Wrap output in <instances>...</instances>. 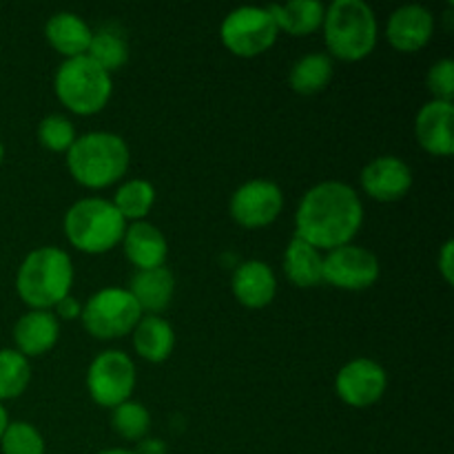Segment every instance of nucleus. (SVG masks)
Returning <instances> with one entry per match:
<instances>
[{
	"label": "nucleus",
	"mask_w": 454,
	"mask_h": 454,
	"mask_svg": "<svg viewBox=\"0 0 454 454\" xmlns=\"http://www.w3.org/2000/svg\"><path fill=\"white\" fill-rule=\"evenodd\" d=\"M56 96L71 114H100L114 93V78L89 56L69 58L53 75Z\"/></svg>",
	"instance_id": "obj_6"
},
{
	"label": "nucleus",
	"mask_w": 454,
	"mask_h": 454,
	"mask_svg": "<svg viewBox=\"0 0 454 454\" xmlns=\"http://www.w3.org/2000/svg\"><path fill=\"white\" fill-rule=\"evenodd\" d=\"M284 275L300 288H313L324 284V255L319 248L295 238L284 251Z\"/></svg>",
	"instance_id": "obj_22"
},
{
	"label": "nucleus",
	"mask_w": 454,
	"mask_h": 454,
	"mask_svg": "<svg viewBox=\"0 0 454 454\" xmlns=\"http://www.w3.org/2000/svg\"><path fill=\"white\" fill-rule=\"evenodd\" d=\"M7 426H9V415H7V411H4L3 403H0V437H3V433Z\"/></svg>",
	"instance_id": "obj_35"
},
{
	"label": "nucleus",
	"mask_w": 454,
	"mask_h": 454,
	"mask_svg": "<svg viewBox=\"0 0 454 454\" xmlns=\"http://www.w3.org/2000/svg\"><path fill=\"white\" fill-rule=\"evenodd\" d=\"M87 56L91 58L93 62H98L102 69L114 74V71L122 69L129 60L127 38H124L118 29L102 27V29L93 31V38H91V44H89Z\"/></svg>",
	"instance_id": "obj_26"
},
{
	"label": "nucleus",
	"mask_w": 454,
	"mask_h": 454,
	"mask_svg": "<svg viewBox=\"0 0 454 454\" xmlns=\"http://www.w3.org/2000/svg\"><path fill=\"white\" fill-rule=\"evenodd\" d=\"M65 235L69 244L89 255L109 253L122 242L127 222L111 200L82 198L65 213Z\"/></svg>",
	"instance_id": "obj_5"
},
{
	"label": "nucleus",
	"mask_w": 454,
	"mask_h": 454,
	"mask_svg": "<svg viewBox=\"0 0 454 454\" xmlns=\"http://www.w3.org/2000/svg\"><path fill=\"white\" fill-rule=\"evenodd\" d=\"M3 158H4V146L3 142H0V164H3Z\"/></svg>",
	"instance_id": "obj_37"
},
{
	"label": "nucleus",
	"mask_w": 454,
	"mask_h": 454,
	"mask_svg": "<svg viewBox=\"0 0 454 454\" xmlns=\"http://www.w3.org/2000/svg\"><path fill=\"white\" fill-rule=\"evenodd\" d=\"M131 151L124 137L109 131H91L75 137L67 151V168L84 189H106L129 171Z\"/></svg>",
	"instance_id": "obj_2"
},
{
	"label": "nucleus",
	"mask_w": 454,
	"mask_h": 454,
	"mask_svg": "<svg viewBox=\"0 0 454 454\" xmlns=\"http://www.w3.org/2000/svg\"><path fill=\"white\" fill-rule=\"evenodd\" d=\"M0 450L3 454H44L47 443L40 430L29 421H9L0 437Z\"/></svg>",
	"instance_id": "obj_29"
},
{
	"label": "nucleus",
	"mask_w": 454,
	"mask_h": 454,
	"mask_svg": "<svg viewBox=\"0 0 454 454\" xmlns=\"http://www.w3.org/2000/svg\"><path fill=\"white\" fill-rule=\"evenodd\" d=\"M114 207L118 208L124 222H142L151 213L155 204V186L145 177H133V180L122 182L114 195Z\"/></svg>",
	"instance_id": "obj_25"
},
{
	"label": "nucleus",
	"mask_w": 454,
	"mask_h": 454,
	"mask_svg": "<svg viewBox=\"0 0 454 454\" xmlns=\"http://www.w3.org/2000/svg\"><path fill=\"white\" fill-rule=\"evenodd\" d=\"M127 291L137 301L142 315H160L171 306L173 293H176V278L167 266L136 270Z\"/></svg>",
	"instance_id": "obj_19"
},
{
	"label": "nucleus",
	"mask_w": 454,
	"mask_h": 454,
	"mask_svg": "<svg viewBox=\"0 0 454 454\" xmlns=\"http://www.w3.org/2000/svg\"><path fill=\"white\" fill-rule=\"evenodd\" d=\"M136 454H167V443L158 437H145L137 442V448L133 450Z\"/></svg>",
	"instance_id": "obj_34"
},
{
	"label": "nucleus",
	"mask_w": 454,
	"mask_h": 454,
	"mask_svg": "<svg viewBox=\"0 0 454 454\" xmlns=\"http://www.w3.org/2000/svg\"><path fill=\"white\" fill-rule=\"evenodd\" d=\"M131 335L136 353L149 364L167 362L176 348V331L160 315H142Z\"/></svg>",
	"instance_id": "obj_21"
},
{
	"label": "nucleus",
	"mask_w": 454,
	"mask_h": 454,
	"mask_svg": "<svg viewBox=\"0 0 454 454\" xmlns=\"http://www.w3.org/2000/svg\"><path fill=\"white\" fill-rule=\"evenodd\" d=\"M98 454H136V452L124 450V448H109V450H100Z\"/></svg>",
	"instance_id": "obj_36"
},
{
	"label": "nucleus",
	"mask_w": 454,
	"mask_h": 454,
	"mask_svg": "<svg viewBox=\"0 0 454 454\" xmlns=\"http://www.w3.org/2000/svg\"><path fill=\"white\" fill-rule=\"evenodd\" d=\"M454 106L452 102L430 100L415 118V137L421 149L437 158H448L454 151Z\"/></svg>",
	"instance_id": "obj_15"
},
{
	"label": "nucleus",
	"mask_w": 454,
	"mask_h": 454,
	"mask_svg": "<svg viewBox=\"0 0 454 454\" xmlns=\"http://www.w3.org/2000/svg\"><path fill=\"white\" fill-rule=\"evenodd\" d=\"M388 375L375 359L357 357L344 364L335 377L337 397L350 408H371L384 397Z\"/></svg>",
	"instance_id": "obj_12"
},
{
	"label": "nucleus",
	"mask_w": 454,
	"mask_h": 454,
	"mask_svg": "<svg viewBox=\"0 0 454 454\" xmlns=\"http://www.w3.org/2000/svg\"><path fill=\"white\" fill-rule=\"evenodd\" d=\"M111 426L127 442H142L151 428V415L145 403L127 399L111 411Z\"/></svg>",
	"instance_id": "obj_28"
},
{
	"label": "nucleus",
	"mask_w": 454,
	"mask_h": 454,
	"mask_svg": "<svg viewBox=\"0 0 454 454\" xmlns=\"http://www.w3.org/2000/svg\"><path fill=\"white\" fill-rule=\"evenodd\" d=\"M439 270H442V278L446 279V284L454 282V242L452 239H446V244L442 247L437 257Z\"/></svg>",
	"instance_id": "obj_32"
},
{
	"label": "nucleus",
	"mask_w": 454,
	"mask_h": 454,
	"mask_svg": "<svg viewBox=\"0 0 454 454\" xmlns=\"http://www.w3.org/2000/svg\"><path fill=\"white\" fill-rule=\"evenodd\" d=\"M284 208V193L275 182L255 180L244 182L231 195V217L244 229H264L279 217Z\"/></svg>",
	"instance_id": "obj_11"
},
{
	"label": "nucleus",
	"mask_w": 454,
	"mask_h": 454,
	"mask_svg": "<svg viewBox=\"0 0 454 454\" xmlns=\"http://www.w3.org/2000/svg\"><path fill=\"white\" fill-rule=\"evenodd\" d=\"M322 29L331 56L344 62L371 56L380 35L375 12L364 0H335L328 4Z\"/></svg>",
	"instance_id": "obj_4"
},
{
	"label": "nucleus",
	"mask_w": 454,
	"mask_h": 454,
	"mask_svg": "<svg viewBox=\"0 0 454 454\" xmlns=\"http://www.w3.org/2000/svg\"><path fill=\"white\" fill-rule=\"evenodd\" d=\"M124 255L136 266V270H149L164 266L168 257V244L162 231L151 222H133L127 224L122 238Z\"/></svg>",
	"instance_id": "obj_17"
},
{
	"label": "nucleus",
	"mask_w": 454,
	"mask_h": 454,
	"mask_svg": "<svg viewBox=\"0 0 454 454\" xmlns=\"http://www.w3.org/2000/svg\"><path fill=\"white\" fill-rule=\"evenodd\" d=\"M434 34V16L424 4H403L390 13L386 38L397 51L415 53L430 43Z\"/></svg>",
	"instance_id": "obj_14"
},
{
	"label": "nucleus",
	"mask_w": 454,
	"mask_h": 454,
	"mask_svg": "<svg viewBox=\"0 0 454 454\" xmlns=\"http://www.w3.org/2000/svg\"><path fill=\"white\" fill-rule=\"evenodd\" d=\"M380 260L357 244L333 248L324 255V282L340 291H366L380 279Z\"/></svg>",
	"instance_id": "obj_10"
},
{
	"label": "nucleus",
	"mask_w": 454,
	"mask_h": 454,
	"mask_svg": "<svg viewBox=\"0 0 454 454\" xmlns=\"http://www.w3.org/2000/svg\"><path fill=\"white\" fill-rule=\"evenodd\" d=\"M44 35H47V43L65 60H69V58L87 56L89 44H91L93 38V29L78 13L58 12L44 25Z\"/></svg>",
	"instance_id": "obj_20"
},
{
	"label": "nucleus",
	"mask_w": 454,
	"mask_h": 454,
	"mask_svg": "<svg viewBox=\"0 0 454 454\" xmlns=\"http://www.w3.org/2000/svg\"><path fill=\"white\" fill-rule=\"evenodd\" d=\"M231 288L239 304L260 310L266 309L278 295V278L266 262L248 260L235 269Z\"/></svg>",
	"instance_id": "obj_16"
},
{
	"label": "nucleus",
	"mask_w": 454,
	"mask_h": 454,
	"mask_svg": "<svg viewBox=\"0 0 454 454\" xmlns=\"http://www.w3.org/2000/svg\"><path fill=\"white\" fill-rule=\"evenodd\" d=\"M428 82L430 93H433V100H443L452 102L454 98V62L450 58H443V60L434 62L428 71Z\"/></svg>",
	"instance_id": "obj_31"
},
{
	"label": "nucleus",
	"mask_w": 454,
	"mask_h": 454,
	"mask_svg": "<svg viewBox=\"0 0 454 454\" xmlns=\"http://www.w3.org/2000/svg\"><path fill=\"white\" fill-rule=\"evenodd\" d=\"M136 381V364L122 350H105L93 359L87 371L89 395L98 406L111 411L131 399Z\"/></svg>",
	"instance_id": "obj_9"
},
{
	"label": "nucleus",
	"mask_w": 454,
	"mask_h": 454,
	"mask_svg": "<svg viewBox=\"0 0 454 454\" xmlns=\"http://www.w3.org/2000/svg\"><path fill=\"white\" fill-rule=\"evenodd\" d=\"M51 313L56 315L58 322H60V319L71 322V319H80V315H82V304H80L74 295H67L60 304H56V309H53Z\"/></svg>",
	"instance_id": "obj_33"
},
{
	"label": "nucleus",
	"mask_w": 454,
	"mask_h": 454,
	"mask_svg": "<svg viewBox=\"0 0 454 454\" xmlns=\"http://www.w3.org/2000/svg\"><path fill=\"white\" fill-rule=\"evenodd\" d=\"M362 189L375 202H399L412 189V168L397 155H380L362 168Z\"/></svg>",
	"instance_id": "obj_13"
},
{
	"label": "nucleus",
	"mask_w": 454,
	"mask_h": 454,
	"mask_svg": "<svg viewBox=\"0 0 454 454\" xmlns=\"http://www.w3.org/2000/svg\"><path fill=\"white\" fill-rule=\"evenodd\" d=\"M60 337V322L51 310H29L13 326V341L20 355L43 357L56 346Z\"/></svg>",
	"instance_id": "obj_18"
},
{
	"label": "nucleus",
	"mask_w": 454,
	"mask_h": 454,
	"mask_svg": "<svg viewBox=\"0 0 454 454\" xmlns=\"http://www.w3.org/2000/svg\"><path fill=\"white\" fill-rule=\"evenodd\" d=\"M278 25L269 7H238L222 20L220 38L238 58H257L278 43Z\"/></svg>",
	"instance_id": "obj_8"
},
{
	"label": "nucleus",
	"mask_w": 454,
	"mask_h": 454,
	"mask_svg": "<svg viewBox=\"0 0 454 454\" xmlns=\"http://www.w3.org/2000/svg\"><path fill=\"white\" fill-rule=\"evenodd\" d=\"M75 127L69 118L60 114H51L40 120L38 140L40 145L53 153H67L75 142Z\"/></svg>",
	"instance_id": "obj_30"
},
{
	"label": "nucleus",
	"mask_w": 454,
	"mask_h": 454,
	"mask_svg": "<svg viewBox=\"0 0 454 454\" xmlns=\"http://www.w3.org/2000/svg\"><path fill=\"white\" fill-rule=\"evenodd\" d=\"M74 286V262L58 247L34 248L18 266V297L31 310H53Z\"/></svg>",
	"instance_id": "obj_3"
},
{
	"label": "nucleus",
	"mask_w": 454,
	"mask_h": 454,
	"mask_svg": "<svg viewBox=\"0 0 454 454\" xmlns=\"http://www.w3.org/2000/svg\"><path fill=\"white\" fill-rule=\"evenodd\" d=\"M364 224V204L357 191L340 180L315 184L300 200L295 213V238L319 251L353 244Z\"/></svg>",
	"instance_id": "obj_1"
},
{
	"label": "nucleus",
	"mask_w": 454,
	"mask_h": 454,
	"mask_svg": "<svg viewBox=\"0 0 454 454\" xmlns=\"http://www.w3.org/2000/svg\"><path fill=\"white\" fill-rule=\"evenodd\" d=\"M335 65L328 53L313 51L301 56L288 71V84L300 96H315L331 84Z\"/></svg>",
	"instance_id": "obj_24"
},
{
	"label": "nucleus",
	"mask_w": 454,
	"mask_h": 454,
	"mask_svg": "<svg viewBox=\"0 0 454 454\" xmlns=\"http://www.w3.org/2000/svg\"><path fill=\"white\" fill-rule=\"evenodd\" d=\"M82 326L91 337L102 341L131 335L142 319V310L127 288H100L82 306Z\"/></svg>",
	"instance_id": "obj_7"
},
{
	"label": "nucleus",
	"mask_w": 454,
	"mask_h": 454,
	"mask_svg": "<svg viewBox=\"0 0 454 454\" xmlns=\"http://www.w3.org/2000/svg\"><path fill=\"white\" fill-rule=\"evenodd\" d=\"M31 381V366L16 348H0V403L20 397Z\"/></svg>",
	"instance_id": "obj_27"
},
{
	"label": "nucleus",
	"mask_w": 454,
	"mask_h": 454,
	"mask_svg": "<svg viewBox=\"0 0 454 454\" xmlns=\"http://www.w3.org/2000/svg\"><path fill=\"white\" fill-rule=\"evenodd\" d=\"M269 12L279 31L301 38L322 27L326 4L319 0H291L284 4H270Z\"/></svg>",
	"instance_id": "obj_23"
}]
</instances>
